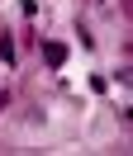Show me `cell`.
<instances>
[{"label":"cell","instance_id":"6da1fadb","mask_svg":"<svg viewBox=\"0 0 133 156\" xmlns=\"http://www.w3.org/2000/svg\"><path fill=\"white\" fill-rule=\"evenodd\" d=\"M43 57H48V66H62V62H66V48H62V43H48Z\"/></svg>","mask_w":133,"mask_h":156},{"label":"cell","instance_id":"7a4b0ae2","mask_svg":"<svg viewBox=\"0 0 133 156\" xmlns=\"http://www.w3.org/2000/svg\"><path fill=\"white\" fill-rule=\"evenodd\" d=\"M119 80H124V85H133V66H124V71H119Z\"/></svg>","mask_w":133,"mask_h":156}]
</instances>
